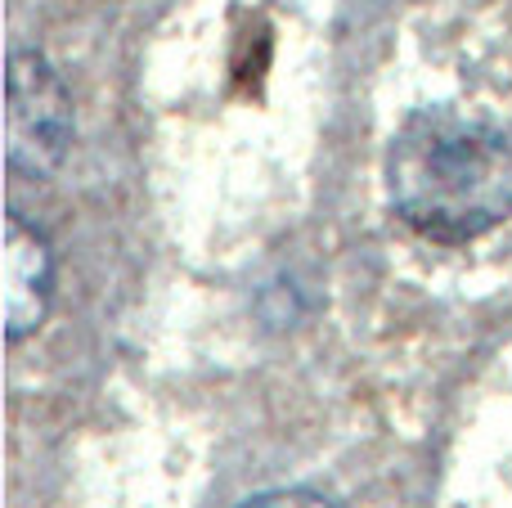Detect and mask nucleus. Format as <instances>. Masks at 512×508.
I'll use <instances>...</instances> for the list:
<instances>
[{"label":"nucleus","mask_w":512,"mask_h":508,"mask_svg":"<svg viewBox=\"0 0 512 508\" xmlns=\"http://www.w3.org/2000/svg\"><path fill=\"white\" fill-rule=\"evenodd\" d=\"M72 144V99L36 50H14L5 77V158L18 176H50Z\"/></svg>","instance_id":"f03ea898"},{"label":"nucleus","mask_w":512,"mask_h":508,"mask_svg":"<svg viewBox=\"0 0 512 508\" xmlns=\"http://www.w3.org/2000/svg\"><path fill=\"white\" fill-rule=\"evenodd\" d=\"M243 508H337V504L324 500V495H315V491H265Z\"/></svg>","instance_id":"20e7f679"},{"label":"nucleus","mask_w":512,"mask_h":508,"mask_svg":"<svg viewBox=\"0 0 512 508\" xmlns=\"http://www.w3.org/2000/svg\"><path fill=\"white\" fill-rule=\"evenodd\" d=\"M387 194L423 239H481L512 216V140L486 117L423 108L387 149Z\"/></svg>","instance_id":"f257e3e1"},{"label":"nucleus","mask_w":512,"mask_h":508,"mask_svg":"<svg viewBox=\"0 0 512 508\" xmlns=\"http://www.w3.org/2000/svg\"><path fill=\"white\" fill-rule=\"evenodd\" d=\"M50 297H54L50 239L14 212L5 221V338L18 342L41 329Z\"/></svg>","instance_id":"7ed1b4c3"}]
</instances>
